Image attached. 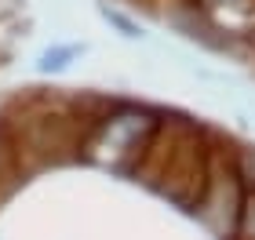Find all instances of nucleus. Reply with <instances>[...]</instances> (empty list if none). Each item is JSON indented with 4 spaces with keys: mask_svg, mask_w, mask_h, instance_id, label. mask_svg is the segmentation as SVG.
<instances>
[{
    "mask_svg": "<svg viewBox=\"0 0 255 240\" xmlns=\"http://www.w3.org/2000/svg\"><path fill=\"white\" fill-rule=\"evenodd\" d=\"M241 240H255V197H248L241 211Z\"/></svg>",
    "mask_w": 255,
    "mask_h": 240,
    "instance_id": "nucleus-1",
    "label": "nucleus"
}]
</instances>
